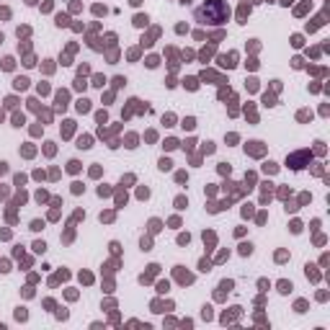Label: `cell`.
<instances>
[{"label":"cell","instance_id":"8992f818","mask_svg":"<svg viewBox=\"0 0 330 330\" xmlns=\"http://www.w3.org/2000/svg\"><path fill=\"white\" fill-rule=\"evenodd\" d=\"M77 111H80V114L90 111V101H88V98H80V101H77Z\"/></svg>","mask_w":330,"mask_h":330},{"label":"cell","instance_id":"ffe728a7","mask_svg":"<svg viewBox=\"0 0 330 330\" xmlns=\"http://www.w3.org/2000/svg\"><path fill=\"white\" fill-rule=\"evenodd\" d=\"M183 83H186L188 88H191V90H196V77H186V80H183Z\"/></svg>","mask_w":330,"mask_h":330},{"label":"cell","instance_id":"d4e9b609","mask_svg":"<svg viewBox=\"0 0 330 330\" xmlns=\"http://www.w3.org/2000/svg\"><path fill=\"white\" fill-rule=\"evenodd\" d=\"M147 67H157V57H147Z\"/></svg>","mask_w":330,"mask_h":330},{"label":"cell","instance_id":"836d02e7","mask_svg":"<svg viewBox=\"0 0 330 330\" xmlns=\"http://www.w3.org/2000/svg\"><path fill=\"white\" fill-rule=\"evenodd\" d=\"M44 227V222H39V219H36V222H31V230H41Z\"/></svg>","mask_w":330,"mask_h":330},{"label":"cell","instance_id":"7a4b0ae2","mask_svg":"<svg viewBox=\"0 0 330 330\" xmlns=\"http://www.w3.org/2000/svg\"><path fill=\"white\" fill-rule=\"evenodd\" d=\"M307 160H310V152H297V155L286 157V165H289V168H294V170H299V168H304Z\"/></svg>","mask_w":330,"mask_h":330},{"label":"cell","instance_id":"6da1fadb","mask_svg":"<svg viewBox=\"0 0 330 330\" xmlns=\"http://www.w3.org/2000/svg\"><path fill=\"white\" fill-rule=\"evenodd\" d=\"M194 16L199 23H209V26H219L230 18V5L224 0H207L204 5L194 10Z\"/></svg>","mask_w":330,"mask_h":330},{"label":"cell","instance_id":"44dd1931","mask_svg":"<svg viewBox=\"0 0 330 330\" xmlns=\"http://www.w3.org/2000/svg\"><path fill=\"white\" fill-rule=\"evenodd\" d=\"M13 124H16V127H21V124H23V114H16V116H13Z\"/></svg>","mask_w":330,"mask_h":330},{"label":"cell","instance_id":"603a6c76","mask_svg":"<svg viewBox=\"0 0 330 330\" xmlns=\"http://www.w3.org/2000/svg\"><path fill=\"white\" fill-rule=\"evenodd\" d=\"M175 181H178V183H186L188 175H186V173H175Z\"/></svg>","mask_w":330,"mask_h":330},{"label":"cell","instance_id":"d590c367","mask_svg":"<svg viewBox=\"0 0 330 330\" xmlns=\"http://www.w3.org/2000/svg\"><path fill=\"white\" fill-rule=\"evenodd\" d=\"M5 170H8V168H5V163H0V175H3Z\"/></svg>","mask_w":330,"mask_h":330},{"label":"cell","instance_id":"cb8c5ba5","mask_svg":"<svg viewBox=\"0 0 330 330\" xmlns=\"http://www.w3.org/2000/svg\"><path fill=\"white\" fill-rule=\"evenodd\" d=\"M263 170H266V173H276V165L274 163H266V165H263Z\"/></svg>","mask_w":330,"mask_h":330},{"label":"cell","instance_id":"9a60e30c","mask_svg":"<svg viewBox=\"0 0 330 330\" xmlns=\"http://www.w3.org/2000/svg\"><path fill=\"white\" fill-rule=\"evenodd\" d=\"M67 21H70V18H67V16H62V13H60V16H57V26H67Z\"/></svg>","mask_w":330,"mask_h":330},{"label":"cell","instance_id":"ac0fdd59","mask_svg":"<svg viewBox=\"0 0 330 330\" xmlns=\"http://www.w3.org/2000/svg\"><path fill=\"white\" fill-rule=\"evenodd\" d=\"M186 204H188V201L183 199V196H178V199H175V207H178V209H186Z\"/></svg>","mask_w":330,"mask_h":330},{"label":"cell","instance_id":"ba28073f","mask_svg":"<svg viewBox=\"0 0 330 330\" xmlns=\"http://www.w3.org/2000/svg\"><path fill=\"white\" fill-rule=\"evenodd\" d=\"M90 142H93V139L85 134V137H80V139H77V147H80V150H88V147H90Z\"/></svg>","mask_w":330,"mask_h":330},{"label":"cell","instance_id":"e575fe53","mask_svg":"<svg viewBox=\"0 0 330 330\" xmlns=\"http://www.w3.org/2000/svg\"><path fill=\"white\" fill-rule=\"evenodd\" d=\"M39 93H49V85L47 83H39Z\"/></svg>","mask_w":330,"mask_h":330},{"label":"cell","instance_id":"484cf974","mask_svg":"<svg viewBox=\"0 0 330 330\" xmlns=\"http://www.w3.org/2000/svg\"><path fill=\"white\" fill-rule=\"evenodd\" d=\"M93 85H98V88H103V77H101V75H96V77H93Z\"/></svg>","mask_w":330,"mask_h":330},{"label":"cell","instance_id":"4316f807","mask_svg":"<svg viewBox=\"0 0 330 330\" xmlns=\"http://www.w3.org/2000/svg\"><path fill=\"white\" fill-rule=\"evenodd\" d=\"M75 88H77V90H83V88H85V80L77 77V80H75Z\"/></svg>","mask_w":330,"mask_h":330},{"label":"cell","instance_id":"277c9868","mask_svg":"<svg viewBox=\"0 0 330 330\" xmlns=\"http://www.w3.org/2000/svg\"><path fill=\"white\" fill-rule=\"evenodd\" d=\"M245 150L250 152V155H263V147H261V142H250V144H245Z\"/></svg>","mask_w":330,"mask_h":330},{"label":"cell","instance_id":"f1b7e54d","mask_svg":"<svg viewBox=\"0 0 330 330\" xmlns=\"http://www.w3.org/2000/svg\"><path fill=\"white\" fill-rule=\"evenodd\" d=\"M150 230H152V232L160 230V222H157V219H152V222H150Z\"/></svg>","mask_w":330,"mask_h":330},{"label":"cell","instance_id":"d6a6232c","mask_svg":"<svg viewBox=\"0 0 330 330\" xmlns=\"http://www.w3.org/2000/svg\"><path fill=\"white\" fill-rule=\"evenodd\" d=\"M248 13H250V8H248V5H243V8H240V18H245Z\"/></svg>","mask_w":330,"mask_h":330},{"label":"cell","instance_id":"f546056e","mask_svg":"<svg viewBox=\"0 0 330 330\" xmlns=\"http://www.w3.org/2000/svg\"><path fill=\"white\" fill-rule=\"evenodd\" d=\"M44 248H47L44 243H34V250H36V253H44Z\"/></svg>","mask_w":330,"mask_h":330},{"label":"cell","instance_id":"4dcf8cb0","mask_svg":"<svg viewBox=\"0 0 330 330\" xmlns=\"http://www.w3.org/2000/svg\"><path fill=\"white\" fill-rule=\"evenodd\" d=\"M188 240H191V237H188V235H178V243H181V245H186Z\"/></svg>","mask_w":330,"mask_h":330},{"label":"cell","instance_id":"7402d4cb","mask_svg":"<svg viewBox=\"0 0 330 330\" xmlns=\"http://www.w3.org/2000/svg\"><path fill=\"white\" fill-rule=\"evenodd\" d=\"M163 124H165V127H173V116L165 114V116H163Z\"/></svg>","mask_w":330,"mask_h":330},{"label":"cell","instance_id":"83f0119b","mask_svg":"<svg viewBox=\"0 0 330 330\" xmlns=\"http://www.w3.org/2000/svg\"><path fill=\"white\" fill-rule=\"evenodd\" d=\"M183 127H186V129H194L196 121H194V119H186V121H183Z\"/></svg>","mask_w":330,"mask_h":330},{"label":"cell","instance_id":"4fadbf2b","mask_svg":"<svg viewBox=\"0 0 330 330\" xmlns=\"http://www.w3.org/2000/svg\"><path fill=\"white\" fill-rule=\"evenodd\" d=\"M178 147V139H165V150H175Z\"/></svg>","mask_w":330,"mask_h":330},{"label":"cell","instance_id":"7c38bea8","mask_svg":"<svg viewBox=\"0 0 330 330\" xmlns=\"http://www.w3.org/2000/svg\"><path fill=\"white\" fill-rule=\"evenodd\" d=\"M72 127H75L72 121H65V129H62V134H65V137H70V134H72Z\"/></svg>","mask_w":330,"mask_h":330},{"label":"cell","instance_id":"52a82bcc","mask_svg":"<svg viewBox=\"0 0 330 330\" xmlns=\"http://www.w3.org/2000/svg\"><path fill=\"white\" fill-rule=\"evenodd\" d=\"M13 85H16V90H26V88H28V77H16V83H13Z\"/></svg>","mask_w":330,"mask_h":330},{"label":"cell","instance_id":"74e56055","mask_svg":"<svg viewBox=\"0 0 330 330\" xmlns=\"http://www.w3.org/2000/svg\"><path fill=\"white\" fill-rule=\"evenodd\" d=\"M0 121H3V111H0Z\"/></svg>","mask_w":330,"mask_h":330},{"label":"cell","instance_id":"5b68a950","mask_svg":"<svg viewBox=\"0 0 330 330\" xmlns=\"http://www.w3.org/2000/svg\"><path fill=\"white\" fill-rule=\"evenodd\" d=\"M65 106H67V93H57V108H60V111H65Z\"/></svg>","mask_w":330,"mask_h":330},{"label":"cell","instance_id":"d6986e66","mask_svg":"<svg viewBox=\"0 0 330 330\" xmlns=\"http://www.w3.org/2000/svg\"><path fill=\"white\" fill-rule=\"evenodd\" d=\"M13 65H16V62H13L10 57H5V60H3V67H5V70H13Z\"/></svg>","mask_w":330,"mask_h":330},{"label":"cell","instance_id":"8fae6325","mask_svg":"<svg viewBox=\"0 0 330 330\" xmlns=\"http://www.w3.org/2000/svg\"><path fill=\"white\" fill-rule=\"evenodd\" d=\"M170 168H173V163H170L168 157H163V160H160V170H170Z\"/></svg>","mask_w":330,"mask_h":330},{"label":"cell","instance_id":"2e32d148","mask_svg":"<svg viewBox=\"0 0 330 330\" xmlns=\"http://www.w3.org/2000/svg\"><path fill=\"white\" fill-rule=\"evenodd\" d=\"M134 23H137V26H147V16H137Z\"/></svg>","mask_w":330,"mask_h":330},{"label":"cell","instance_id":"30bf717a","mask_svg":"<svg viewBox=\"0 0 330 330\" xmlns=\"http://www.w3.org/2000/svg\"><path fill=\"white\" fill-rule=\"evenodd\" d=\"M67 170H70V173H77V170H80V163H77V160H70V163H67Z\"/></svg>","mask_w":330,"mask_h":330},{"label":"cell","instance_id":"3957f363","mask_svg":"<svg viewBox=\"0 0 330 330\" xmlns=\"http://www.w3.org/2000/svg\"><path fill=\"white\" fill-rule=\"evenodd\" d=\"M235 60H237V54H222V57H219V65H222V67H227V70H232L235 67V65H237V62H235Z\"/></svg>","mask_w":330,"mask_h":330},{"label":"cell","instance_id":"8d00e7d4","mask_svg":"<svg viewBox=\"0 0 330 330\" xmlns=\"http://www.w3.org/2000/svg\"><path fill=\"white\" fill-rule=\"evenodd\" d=\"M129 3H132V5H139V3H142V0H129Z\"/></svg>","mask_w":330,"mask_h":330},{"label":"cell","instance_id":"5bb4252c","mask_svg":"<svg viewBox=\"0 0 330 330\" xmlns=\"http://www.w3.org/2000/svg\"><path fill=\"white\" fill-rule=\"evenodd\" d=\"M289 289H291V284H289V281H281V284H278V291H284V294H286Z\"/></svg>","mask_w":330,"mask_h":330},{"label":"cell","instance_id":"1f68e13d","mask_svg":"<svg viewBox=\"0 0 330 330\" xmlns=\"http://www.w3.org/2000/svg\"><path fill=\"white\" fill-rule=\"evenodd\" d=\"M204 152H207V155H209V152H214V144L207 142V144H204Z\"/></svg>","mask_w":330,"mask_h":330},{"label":"cell","instance_id":"9c48e42d","mask_svg":"<svg viewBox=\"0 0 330 330\" xmlns=\"http://www.w3.org/2000/svg\"><path fill=\"white\" fill-rule=\"evenodd\" d=\"M253 253V245L250 243H243V245H240V255H250Z\"/></svg>","mask_w":330,"mask_h":330},{"label":"cell","instance_id":"f35d334b","mask_svg":"<svg viewBox=\"0 0 330 330\" xmlns=\"http://www.w3.org/2000/svg\"><path fill=\"white\" fill-rule=\"evenodd\" d=\"M0 44H3V34H0Z\"/></svg>","mask_w":330,"mask_h":330},{"label":"cell","instance_id":"e0dca14e","mask_svg":"<svg viewBox=\"0 0 330 330\" xmlns=\"http://www.w3.org/2000/svg\"><path fill=\"white\" fill-rule=\"evenodd\" d=\"M127 147H137V137H134V134L127 137Z\"/></svg>","mask_w":330,"mask_h":330}]
</instances>
